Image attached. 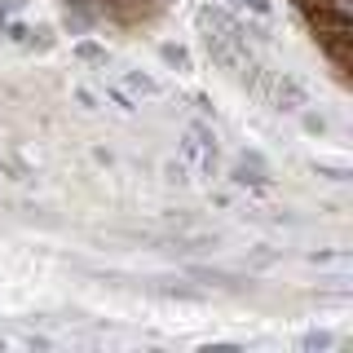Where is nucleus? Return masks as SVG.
<instances>
[{
	"mask_svg": "<svg viewBox=\"0 0 353 353\" xmlns=\"http://www.w3.org/2000/svg\"><path fill=\"white\" fill-rule=\"evenodd\" d=\"M181 274H185V279H194V283H203V287H212V292H230V296H239V292H248V287H252V279H243V274H234V270H221V265H208V261H199V256L181 261Z\"/></svg>",
	"mask_w": 353,
	"mask_h": 353,
	"instance_id": "f257e3e1",
	"label": "nucleus"
},
{
	"mask_svg": "<svg viewBox=\"0 0 353 353\" xmlns=\"http://www.w3.org/2000/svg\"><path fill=\"white\" fill-rule=\"evenodd\" d=\"M221 181H230L234 190H248V194H265V190H274V172L252 168V163H243V159L230 163V168L221 172Z\"/></svg>",
	"mask_w": 353,
	"mask_h": 353,
	"instance_id": "f03ea898",
	"label": "nucleus"
},
{
	"mask_svg": "<svg viewBox=\"0 0 353 353\" xmlns=\"http://www.w3.org/2000/svg\"><path fill=\"white\" fill-rule=\"evenodd\" d=\"M301 106H309V88L287 71L274 75V110H279V115H296Z\"/></svg>",
	"mask_w": 353,
	"mask_h": 353,
	"instance_id": "7ed1b4c3",
	"label": "nucleus"
},
{
	"mask_svg": "<svg viewBox=\"0 0 353 353\" xmlns=\"http://www.w3.org/2000/svg\"><path fill=\"white\" fill-rule=\"evenodd\" d=\"M274 265H283V248H274V243H252V248L243 252V270L248 274H265V270H274Z\"/></svg>",
	"mask_w": 353,
	"mask_h": 353,
	"instance_id": "20e7f679",
	"label": "nucleus"
},
{
	"mask_svg": "<svg viewBox=\"0 0 353 353\" xmlns=\"http://www.w3.org/2000/svg\"><path fill=\"white\" fill-rule=\"evenodd\" d=\"M124 88H128L132 97H146V102H150V97H163V93H168V88L154 80V75H146L141 66H128V71H124Z\"/></svg>",
	"mask_w": 353,
	"mask_h": 353,
	"instance_id": "39448f33",
	"label": "nucleus"
},
{
	"mask_svg": "<svg viewBox=\"0 0 353 353\" xmlns=\"http://www.w3.org/2000/svg\"><path fill=\"white\" fill-rule=\"evenodd\" d=\"M154 53H159V62H163V66H172L176 75H190V71H194V58H190V49H185V44L159 40V44H154Z\"/></svg>",
	"mask_w": 353,
	"mask_h": 353,
	"instance_id": "423d86ee",
	"label": "nucleus"
},
{
	"mask_svg": "<svg viewBox=\"0 0 353 353\" xmlns=\"http://www.w3.org/2000/svg\"><path fill=\"white\" fill-rule=\"evenodd\" d=\"M71 58H80L88 66H106L110 62V49H106V44H97L93 36H80V40L71 44Z\"/></svg>",
	"mask_w": 353,
	"mask_h": 353,
	"instance_id": "0eeeda50",
	"label": "nucleus"
},
{
	"mask_svg": "<svg viewBox=\"0 0 353 353\" xmlns=\"http://www.w3.org/2000/svg\"><path fill=\"white\" fill-rule=\"evenodd\" d=\"M0 172L9 176V181H36V168H31L27 159H18V154H0Z\"/></svg>",
	"mask_w": 353,
	"mask_h": 353,
	"instance_id": "6e6552de",
	"label": "nucleus"
},
{
	"mask_svg": "<svg viewBox=\"0 0 353 353\" xmlns=\"http://www.w3.org/2000/svg\"><path fill=\"white\" fill-rule=\"evenodd\" d=\"M296 119H301V128L309 132V137H327V132H331L327 115H323V110H314V106H301V110H296Z\"/></svg>",
	"mask_w": 353,
	"mask_h": 353,
	"instance_id": "1a4fd4ad",
	"label": "nucleus"
},
{
	"mask_svg": "<svg viewBox=\"0 0 353 353\" xmlns=\"http://www.w3.org/2000/svg\"><path fill=\"white\" fill-rule=\"evenodd\" d=\"M102 97H110V102H115L119 110H124V115H137V97H132L124 84H115V80H102Z\"/></svg>",
	"mask_w": 353,
	"mask_h": 353,
	"instance_id": "9d476101",
	"label": "nucleus"
},
{
	"mask_svg": "<svg viewBox=\"0 0 353 353\" xmlns=\"http://www.w3.org/2000/svg\"><path fill=\"white\" fill-rule=\"evenodd\" d=\"M221 172H225V159H221V146H208L203 159H199V176H203L208 185L221 181Z\"/></svg>",
	"mask_w": 353,
	"mask_h": 353,
	"instance_id": "9b49d317",
	"label": "nucleus"
},
{
	"mask_svg": "<svg viewBox=\"0 0 353 353\" xmlns=\"http://www.w3.org/2000/svg\"><path fill=\"white\" fill-rule=\"evenodd\" d=\"M296 349H305V353H327V349H336V336L331 331H305L301 340H296Z\"/></svg>",
	"mask_w": 353,
	"mask_h": 353,
	"instance_id": "f8f14e48",
	"label": "nucleus"
},
{
	"mask_svg": "<svg viewBox=\"0 0 353 353\" xmlns=\"http://www.w3.org/2000/svg\"><path fill=\"white\" fill-rule=\"evenodd\" d=\"M163 181L176 185V190H185V185H190V163L185 159H163Z\"/></svg>",
	"mask_w": 353,
	"mask_h": 353,
	"instance_id": "ddd939ff",
	"label": "nucleus"
},
{
	"mask_svg": "<svg viewBox=\"0 0 353 353\" xmlns=\"http://www.w3.org/2000/svg\"><path fill=\"white\" fill-rule=\"evenodd\" d=\"M159 296H168V301H203V287H185V283L168 279L159 287Z\"/></svg>",
	"mask_w": 353,
	"mask_h": 353,
	"instance_id": "4468645a",
	"label": "nucleus"
},
{
	"mask_svg": "<svg viewBox=\"0 0 353 353\" xmlns=\"http://www.w3.org/2000/svg\"><path fill=\"white\" fill-rule=\"evenodd\" d=\"M309 168H314V172H327V181H349V163H323V159H314V163H309Z\"/></svg>",
	"mask_w": 353,
	"mask_h": 353,
	"instance_id": "2eb2a0df",
	"label": "nucleus"
},
{
	"mask_svg": "<svg viewBox=\"0 0 353 353\" xmlns=\"http://www.w3.org/2000/svg\"><path fill=\"white\" fill-rule=\"evenodd\" d=\"M185 132H190V137H199V146H203V150H208V146H221V141H216V128H208L203 119H194Z\"/></svg>",
	"mask_w": 353,
	"mask_h": 353,
	"instance_id": "dca6fc26",
	"label": "nucleus"
},
{
	"mask_svg": "<svg viewBox=\"0 0 353 353\" xmlns=\"http://www.w3.org/2000/svg\"><path fill=\"white\" fill-rule=\"evenodd\" d=\"M71 97L80 102V110H97V93L88 84H71Z\"/></svg>",
	"mask_w": 353,
	"mask_h": 353,
	"instance_id": "f3484780",
	"label": "nucleus"
},
{
	"mask_svg": "<svg viewBox=\"0 0 353 353\" xmlns=\"http://www.w3.org/2000/svg\"><path fill=\"white\" fill-rule=\"evenodd\" d=\"M190 102H194V110L199 115H208V119H216V102L208 93H190Z\"/></svg>",
	"mask_w": 353,
	"mask_h": 353,
	"instance_id": "a211bd4d",
	"label": "nucleus"
},
{
	"mask_svg": "<svg viewBox=\"0 0 353 353\" xmlns=\"http://www.w3.org/2000/svg\"><path fill=\"white\" fill-rule=\"evenodd\" d=\"M309 265H331V261H345V252H305Z\"/></svg>",
	"mask_w": 353,
	"mask_h": 353,
	"instance_id": "6ab92c4d",
	"label": "nucleus"
},
{
	"mask_svg": "<svg viewBox=\"0 0 353 353\" xmlns=\"http://www.w3.org/2000/svg\"><path fill=\"white\" fill-rule=\"evenodd\" d=\"M93 163H97V168H115V150H110V146H93Z\"/></svg>",
	"mask_w": 353,
	"mask_h": 353,
	"instance_id": "aec40b11",
	"label": "nucleus"
},
{
	"mask_svg": "<svg viewBox=\"0 0 353 353\" xmlns=\"http://www.w3.org/2000/svg\"><path fill=\"white\" fill-rule=\"evenodd\" d=\"M208 199H212V208H221V212L234 203V194H230V190H208Z\"/></svg>",
	"mask_w": 353,
	"mask_h": 353,
	"instance_id": "412c9836",
	"label": "nucleus"
},
{
	"mask_svg": "<svg viewBox=\"0 0 353 353\" xmlns=\"http://www.w3.org/2000/svg\"><path fill=\"white\" fill-rule=\"evenodd\" d=\"M9 18H14V9L5 5V0H0V36H5V27H9Z\"/></svg>",
	"mask_w": 353,
	"mask_h": 353,
	"instance_id": "4be33fe9",
	"label": "nucleus"
},
{
	"mask_svg": "<svg viewBox=\"0 0 353 353\" xmlns=\"http://www.w3.org/2000/svg\"><path fill=\"white\" fill-rule=\"evenodd\" d=\"M27 345H31V349H49L53 340H49V336H27Z\"/></svg>",
	"mask_w": 353,
	"mask_h": 353,
	"instance_id": "5701e85b",
	"label": "nucleus"
}]
</instances>
